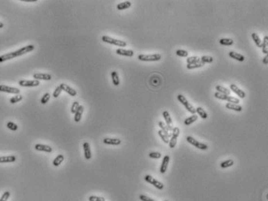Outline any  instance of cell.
Returning a JSON list of instances; mask_svg holds the SVG:
<instances>
[{"instance_id":"1","label":"cell","mask_w":268,"mask_h":201,"mask_svg":"<svg viewBox=\"0 0 268 201\" xmlns=\"http://www.w3.org/2000/svg\"><path fill=\"white\" fill-rule=\"evenodd\" d=\"M35 48V46L33 45H29L27 46H24L23 48H20L17 51L15 52H12L7 53V54H4L3 56H0V62H3L7 61L12 58H16L18 56H23L24 54H27L28 52H30L34 50Z\"/></svg>"},{"instance_id":"2","label":"cell","mask_w":268,"mask_h":201,"mask_svg":"<svg viewBox=\"0 0 268 201\" xmlns=\"http://www.w3.org/2000/svg\"><path fill=\"white\" fill-rule=\"evenodd\" d=\"M102 41L104 42L108 43V44H110V45H116V46H119V47H126L127 46V42L125 41L115 39V38L110 37L109 36H106V35H104V36L102 37Z\"/></svg>"},{"instance_id":"3","label":"cell","mask_w":268,"mask_h":201,"mask_svg":"<svg viewBox=\"0 0 268 201\" xmlns=\"http://www.w3.org/2000/svg\"><path fill=\"white\" fill-rule=\"evenodd\" d=\"M177 100L185 107V109H186L190 113H191L192 115H195V114H196V109H194V106L192 105L191 104H190V102L187 100V98H185L184 96L182 95V94H178Z\"/></svg>"},{"instance_id":"4","label":"cell","mask_w":268,"mask_h":201,"mask_svg":"<svg viewBox=\"0 0 268 201\" xmlns=\"http://www.w3.org/2000/svg\"><path fill=\"white\" fill-rule=\"evenodd\" d=\"M138 58L140 61L144 62H156L159 61L162 58V56L160 54H153V55H143L141 54L138 56Z\"/></svg>"},{"instance_id":"5","label":"cell","mask_w":268,"mask_h":201,"mask_svg":"<svg viewBox=\"0 0 268 201\" xmlns=\"http://www.w3.org/2000/svg\"><path fill=\"white\" fill-rule=\"evenodd\" d=\"M179 135H180V129L178 127H174L172 130L171 137L169 141V147L170 148H174L176 147Z\"/></svg>"},{"instance_id":"6","label":"cell","mask_w":268,"mask_h":201,"mask_svg":"<svg viewBox=\"0 0 268 201\" xmlns=\"http://www.w3.org/2000/svg\"><path fill=\"white\" fill-rule=\"evenodd\" d=\"M187 141L189 143H191V145H193L194 147H197V148L202 150V151H206V150L208 148V146H207V144L201 143V142L195 140L194 138H193L192 136H189L187 137Z\"/></svg>"},{"instance_id":"7","label":"cell","mask_w":268,"mask_h":201,"mask_svg":"<svg viewBox=\"0 0 268 201\" xmlns=\"http://www.w3.org/2000/svg\"><path fill=\"white\" fill-rule=\"evenodd\" d=\"M145 180L146 182L149 184H151L153 186H155L156 188L158 189H162L164 188V185L162 184V183H160L159 181L156 180V179L151 176V175H146L145 176Z\"/></svg>"},{"instance_id":"8","label":"cell","mask_w":268,"mask_h":201,"mask_svg":"<svg viewBox=\"0 0 268 201\" xmlns=\"http://www.w3.org/2000/svg\"><path fill=\"white\" fill-rule=\"evenodd\" d=\"M0 91L1 92L9 93V94H19L20 93V90L16 88H11L6 85H0Z\"/></svg>"},{"instance_id":"9","label":"cell","mask_w":268,"mask_h":201,"mask_svg":"<svg viewBox=\"0 0 268 201\" xmlns=\"http://www.w3.org/2000/svg\"><path fill=\"white\" fill-rule=\"evenodd\" d=\"M19 85L21 87H37L40 85V81L37 79L34 80H25L22 79L19 81Z\"/></svg>"},{"instance_id":"10","label":"cell","mask_w":268,"mask_h":201,"mask_svg":"<svg viewBox=\"0 0 268 201\" xmlns=\"http://www.w3.org/2000/svg\"><path fill=\"white\" fill-rule=\"evenodd\" d=\"M162 116L164 118L165 121H166V124L167 126L168 130L170 132H171L173 129V121H172V118L170 116V113L167 111H164L162 112Z\"/></svg>"},{"instance_id":"11","label":"cell","mask_w":268,"mask_h":201,"mask_svg":"<svg viewBox=\"0 0 268 201\" xmlns=\"http://www.w3.org/2000/svg\"><path fill=\"white\" fill-rule=\"evenodd\" d=\"M60 87H61V90L65 91L66 93H68L69 95L72 96V97H75V96H76V94H77L76 90H74L73 88L69 87V85L65 84H60Z\"/></svg>"},{"instance_id":"12","label":"cell","mask_w":268,"mask_h":201,"mask_svg":"<svg viewBox=\"0 0 268 201\" xmlns=\"http://www.w3.org/2000/svg\"><path fill=\"white\" fill-rule=\"evenodd\" d=\"M230 89H231V90H232L235 94H236L237 95L239 96V98H246V93H245L242 90H241V89H239V88H238L236 84H232L230 85Z\"/></svg>"},{"instance_id":"13","label":"cell","mask_w":268,"mask_h":201,"mask_svg":"<svg viewBox=\"0 0 268 201\" xmlns=\"http://www.w3.org/2000/svg\"><path fill=\"white\" fill-rule=\"evenodd\" d=\"M169 163H170V157L168 156V155H166V156L163 158L162 164H161V167H160V170H159L162 174H164L165 172H166Z\"/></svg>"},{"instance_id":"14","label":"cell","mask_w":268,"mask_h":201,"mask_svg":"<svg viewBox=\"0 0 268 201\" xmlns=\"http://www.w3.org/2000/svg\"><path fill=\"white\" fill-rule=\"evenodd\" d=\"M104 143L108 145H120L121 143V140L117 138H104Z\"/></svg>"},{"instance_id":"15","label":"cell","mask_w":268,"mask_h":201,"mask_svg":"<svg viewBox=\"0 0 268 201\" xmlns=\"http://www.w3.org/2000/svg\"><path fill=\"white\" fill-rule=\"evenodd\" d=\"M35 150H37L38 151H44V152H48V153L52 152V148L50 146L40 144V143L35 145Z\"/></svg>"},{"instance_id":"16","label":"cell","mask_w":268,"mask_h":201,"mask_svg":"<svg viewBox=\"0 0 268 201\" xmlns=\"http://www.w3.org/2000/svg\"><path fill=\"white\" fill-rule=\"evenodd\" d=\"M83 150H84V155H85V158L86 160H90L92 157V153H91L90 151V144L87 142H85L83 143Z\"/></svg>"},{"instance_id":"17","label":"cell","mask_w":268,"mask_h":201,"mask_svg":"<svg viewBox=\"0 0 268 201\" xmlns=\"http://www.w3.org/2000/svg\"><path fill=\"white\" fill-rule=\"evenodd\" d=\"M33 77L34 78V79L37 80H40V79H43V80H50L51 79V76L48 73H34L33 75Z\"/></svg>"},{"instance_id":"18","label":"cell","mask_w":268,"mask_h":201,"mask_svg":"<svg viewBox=\"0 0 268 201\" xmlns=\"http://www.w3.org/2000/svg\"><path fill=\"white\" fill-rule=\"evenodd\" d=\"M228 56H229L230 58L236 59V60L239 62H243L245 60L244 56L241 55V54H239V53L235 52H228Z\"/></svg>"},{"instance_id":"19","label":"cell","mask_w":268,"mask_h":201,"mask_svg":"<svg viewBox=\"0 0 268 201\" xmlns=\"http://www.w3.org/2000/svg\"><path fill=\"white\" fill-rule=\"evenodd\" d=\"M116 53L117 55L124 56H128V57H132L134 56V52L132 50H125L122 48H118L116 50Z\"/></svg>"},{"instance_id":"20","label":"cell","mask_w":268,"mask_h":201,"mask_svg":"<svg viewBox=\"0 0 268 201\" xmlns=\"http://www.w3.org/2000/svg\"><path fill=\"white\" fill-rule=\"evenodd\" d=\"M83 111H84V106L82 105H79V109L76 111V112L75 113V116H74V121L76 122H79L81 120V118H82V115L83 113Z\"/></svg>"},{"instance_id":"21","label":"cell","mask_w":268,"mask_h":201,"mask_svg":"<svg viewBox=\"0 0 268 201\" xmlns=\"http://www.w3.org/2000/svg\"><path fill=\"white\" fill-rule=\"evenodd\" d=\"M226 108L230 110H233L236 111H242V107L239 105H236V104H232V103H226Z\"/></svg>"},{"instance_id":"22","label":"cell","mask_w":268,"mask_h":201,"mask_svg":"<svg viewBox=\"0 0 268 201\" xmlns=\"http://www.w3.org/2000/svg\"><path fill=\"white\" fill-rule=\"evenodd\" d=\"M16 158L15 156L0 157V163H11L16 162Z\"/></svg>"},{"instance_id":"23","label":"cell","mask_w":268,"mask_h":201,"mask_svg":"<svg viewBox=\"0 0 268 201\" xmlns=\"http://www.w3.org/2000/svg\"><path fill=\"white\" fill-rule=\"evenodd\" d=\"M131 3L130 1H125V2L117 4V9L118 10H126V9L131 7Z\"/></svg>"},{"instance_id":"24","label":"cell","mask_w":268,"mask_h":201,"mask_svg":"<svg viewBox=\"0 0 268 201\" xmlns=\"http://www.w3.org/2000/svg\"><path fill=\"white\" fill-rule=\"evenodd\" d=\"M215 89L217 90V92L221 93V94H226V95H230V90H228V88H224L222 86H221V85H217L216 87H215Z\"/></svg>"},{"instance_id":"25","label":"cell","mask_w":268,"mask_h":201,"mask_svg":"<svg viewBox=\"0 0 268 201\" xmlns=\"http://www.w3.org/2000/svg\"><path fill=\"white\" fill-rule=\"evenodd\" d=\"M158 124H159V126L161 128V130L162 131V132H163L164 134H166V135L169 138L171 137V134L170 133V132L169 131V130H168V128H167V126H166V125L163 122H162V121L159 122V123H158Z\"/></svg>"},{"instance_id":"26","label":"cell","mask_w":268,"mask_h":201,"mask_svg":"<svg viewBox=\"0 0 268 201\" xmlns=\"http://www.w3.org/2000/svg\"><path fill=\"white\" fill-rule=\"evenodd\" d=\"M196 109V113L199 115V116L203 119H206L207 118V113L205 111V110L201 107H197Z\"/></svg>"},{"instance_id":"27","label":"cell","mask_w":268,"mask_h":201,"mask_svg":"<svg viewBox=\"0 0 268 201\" xmlns=\"http://www.w3.org/2000/svg\"><path fill=\"white\" fill-rule=\"evenodd\" d=\"M251 36H252L253 40L254 41L255 44L257 45V46L259 47V48H262V41H261V39L259 37V35L257 34H256V33H252Z\"/></svg>"},{"instance_id":"28","label":"cell","mask_w":268,"mask_h":201,"mask_svg":"<svg viewBox=\"0 0 268 201\" xmlns=\"http://www.w3.org/2000/svg\"><path fill=\"white\" fill-rule=\"evenodd\" d=\"M233 40L231 38H222L219 40V44L224 46H231L233 45Z\"/></svg>"},{"instance_id":"29","label":"cell","mask_w":268,"mask_h":201,"mask_svg":"<svg viewBox=\"0 0 268 201\" xmlns=\"http://www.w3.org/2000/svg\"><path fill=\"white\" fill-rule=\"evenodd\" d=\"M111 78H112V82L115 86H118L120 84V79L119 77H118V73L116 71H112L111 72Z\"/></svg>"},{"instance_id":"30","label":"cell","mask_w":268,"mask_h":201,"mask_svg":"<svg viewBox=\"0 0 268 201\" xmlns=\"http://www.w3.org/2000/svg\"><path fill=\"white\" fill-rule=\"evenodd\" d=\"M198 119V116L197 115H192L191 116L188 117L187 119H185V121H184V124L186 125V126H190L192 123H194L195 121H197Z\"/></svg>"},{"instance_id":"31","label":"cell","mask_w":268,"mask_h":201,"mask_svg":"<svg viewBox=\"0 0 268 201\" xmlns=\"http://www.w3.org/2000/svg\"><path fill=\"white\" fill-rule=\"evenodd\" d=\"M262 50L263 52L266 55H267L268 53V36H265L263 37V41H262Z\"/></svg>"},{"instance_id":"32","label":"cell","mask_w":268,"mask_h":201,"mask_svg":"<svg viewBox=\"0 0 268 201\" xmlns=\"http://www.w3.org/2000/svg\"><path fill=\"white\" fill-rule=\"evenodd\" d=\"M63 161H64V156L62 155V154H59V155H58V156L56 157L55 158V160L53 161L54 166H55V167L59 166V165H60V164L63 162Z\"/></svg>"},{"instance_id":"33","label":"cell","mask_w":268,"mask_h":201,"mask_svg":"<svg viewBox=\"0 0 268 201\" xmlns=\"http://www.w3.org/2000/svg\"><path fill=\"white\" fill-rule=\"evenodd\" d=\"M234 164V161L232 159H228V160H226L225 162H222L221 163V167L222 168H229V167L232 166Z\"/></svg>"},{"instance_id":"34","label":"cell","mask_w":268,"mask_h":201,"mask_svg":"<svg viewBox=\"0 0 268 201\" xmlns=\"http://www.w3.org/2000/svg\"><path fill=\"white\" fill-rule=\"evenodd\" d=\"M205 64L204 62H202L201 61L198 62H196V63L194 64H191V65H187V68L188 69H197V68H200V67H202V66H205Z\"/></svg>"},{"instance_id":"35","label":"cell","mask_w":268,"mask_h":201,"mask_svg":"<svg viewBox=\"0 0 268 201\" xmlns=\"http://www.w3.org/2000/svg\"><path fill=\"white\" fill-rule=\"evenodd\" d=\"M200 61H201V58L197 57V56H191V57H188L187 59V65L196 63V62H198Z\"/></svg>"},{"instance_id":"36","label":"cell","mask_w":268,"mask_h":201,"mask_svg":"<svg viewBox=\"0 0 268 201\" xmlns=\"http://www.w3.org/2000/svg\"><path fill=\"white\" fill-rule=\"evenodd\" d=\"M22 99H23V96L20 95V94H16V96H14V97L9 99V102L11 104L17 103V102H20Z\"/></svg>"},{"instance_id":"37","label":"cell","mask_w":268,"mask_h":201,"mask_svg":"<svg viewBox=\"0 0 268 201\" xmlns=\"http://www.w3.org/2000/svg\"><path fill=\"white\" fill-rule=\"evenodd\" d=\"M158 133H159V136H160V138L162 139V141H163L165 143H169V141H170V138L168 137L166 135V134H164V133L162 132V130H159V132H158Z\"/></svg>"},{"instance_id":"38","label":"cell","mask_w":268,"mask_h":201,"mask_svg":"<svg viewBox=\"0 0 268 201\" xmlns=\"http://www.w3.org/2000/svg\"><path fill=\"white\" fill-rule=\"evenodd\" d=\"M6 126H7V128H8L9 130H12V131H16V130H18V126H17L16 123H14V122H7Z\"/></svg>"},{"instance_id":"39","label":"cell","mask_w":268,"mask_h":201,"mask_svg":"<svg viewBox=\"0 0 268 201\" xmlns=\"http://www.w3.org/2000/svg\"><path fill=\"white\" fill-rule=\"evenodd\" d=\"M213 58L212 57H211V56H203L201 58V61L202 62H204V63H211V62H213Z\"/></svg>"},{"instance_id":"40","label":"cell","mask_w":268,"mask_h":201,"mask_svg":"<svg viewBox=\"0 0 268 201\" xmlns=\"http://www.w3.org/2000/svg\"><path fill=\"white\" fill-rule=\"evenodd\" d=\"M50 98H51L50 94H49V93H46V94H44V96H43L42 98H41L40 102H41V104H43V105H45V104L48 102V100H50Z\"/></svg>"},{"instance_id":"41","label":"cell","mask_w":268,"mask_h":201,"mask_svg":"<svg viewBox=\"0 0 268 201\" xmlns=\"http://www.w3.org/2000/svg\"><path fill=\"white\" fill-rule=\"evenodd\" d=\"M176 54L180 57H187L188 56V52L187 51L183 50V49H178L176 52Z\"/></svg>"},{"instance_id":"42","label":"cell","mask_w":268,"mask_h":201,"mask_svg":"<svg viewBox=\"0 0 268 201\" xmlns=\"http://www.w3.org/2000/svg\"><path fill=\"white\" fill-rule=\"evenodd\" d=\"M215 97L216 98H218V99H220V100H227L228 95H226V94H221V93H218V92H215Z\"/></svg>"},{"instance_id":"43","label":"cell","mask_w":268,"mask_h":201,"mask_svg":"<svg viewBox=\"0 0 268 201\" xmlns=\"http://www.w3.org/2000/svg\"><path fill=\"white\" fill-rule=\"evenodd\" d=\"M162 154L159 152H151L149 153V157L152 159H159L161 158Z\"/></svg>"},{"instance_id":"44","label":"cell","mask_w":268,"mask_h":201,"mask_svg":"<svg viewBox=\"0 0 268 201\" xmlns=\"http://www.w3.org/2000/svg\"><path fill=\"white\" fill-rule=\"evenodd\" d=\"M79 103L78 101H74L73 104H72V108H71V112L73 114L75 113L78 109H79Z\"/></svg>"},{"instance_id":"45","label":"cell","mask_w":268,"mask_h":201,"mask_svg":"<svg viewBox=\"0 0 268 201\" xmlns=\"http://www.w3.org/2000/svg\"><path fill=\"white\" fill-rule=\"evenodd\" d=\"M89 201H105V199L102 196H90L89 197Z\"/></svg>"},{"instance_id":"46","label":"cell","mask_w":268,"mask_h":201,"mask_svg":"<svg viewBox=\"0 0 268 201\" xmlns=\"http://www.w3.org/2000/svg\"><path fill=\"white\" fill-rule=\"evenodd\" d=\"M227 101L229 102V103H232V104H238L239 103V100L238 98H234V97H232V96H228V99H227Z\"/></svg>"},{"instance_id":"47","label":"cell","mask_w":268,"mask_h":201,"mask_svg":"<svg viewBox=\"0 0 268 201\" xmlns=\"http://www.w3.org/2000/svg\"><path fill=\"white\" fill-rule=\"evenodd\" d=\"M61 91H62V90H61V87H60V86L57 87L55 90H54V92H53V97H54V98H58V97L60 95V94H61Z\"/></svg>"},{"instance_id":"48","label":"cell","mask_w":268,"mask_h":201,"mask_svg":"<svg viewBox=\"0 0 268 201\" xmlns=\"http://www.w3.org/2000/svg\"><path fill=\"white\" fill-rule=\"evenodd\" d=\"M9 196H10V193L9 191H5V193L3 194L2 197L0 198V201H7L8 199L9 198Z\"/></svg>"},{"instance_id":"49","label":"cell","mask_w":268,"mask_h":201,"mask_svg":"<svg viewBox=\"0 0 268 201\" xmlns=\"http://www.w3.org/2000/svg\"><path fill=\"white\" fill-rule=\"evenodd\" d=\"M139 199H140L141 201H156L154 200L153 199L150 198V197L145 196V195H142V194L139 196Z\"/></svg>"},{"instance_id":"50","label":"cell","mask_w":268,"mask_h":201,"mask_svg":"<svg viewBox=\"0 0 268 201\" xmlns=\"http://www.w3.org/2000/svg\"><path fill=\"white\" fill-rule=\"evenodd\" d=\"M267 62H268V56H267V55H266L265 57H264V58H263V63L265 64V65H267Z\"/></svg>"},{"instance_id":"51","label":"cell","mask_w":268,"mask_h":201,"mask_svg":"<svg viewBox=\"0 0 268 201\" xmlns=\"http://www.w3.org/2000/svg\"><path fill=\"white\" fill-rule=\"evenodd\" d=\"M3 26H4V24L2 22H0V28H3Z\"/></svg>"},{"instance_id":"52","label":"cell","mask_w":268,"mask_h":201,"mask_svg":"<svg viewBox=\"0 0 268 201\" xmlns=\"http://www.w3.org/2000/svg\"><path fill=\"white\" fill-rule=\"evenodd\" d=\"M164 201H169V200H164Z\"/></svg>"}]
</instances>
